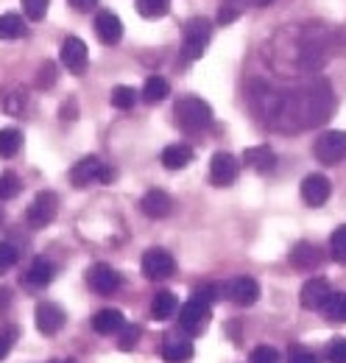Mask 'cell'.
I'll return each mask as SVG.
<instances>
[{
    "mask_svg": "<svg viewBox=\"0 0 346 363\" xmlns=\"http://www.w3.org/2000/svg\"><path fill=\"white\" fill-rule=\"evenodd\" d=\"M173 118H176V126L187 135H199L201 129H207L213 123V109L207 101L196 98V95H187V98H179L173 104Z\"/></svg>",
    "mask_w": 346,
    "mask_h": 363,
    "instance_id": "1",
    "label": "cell"
},
{
    "mask_svg": "<svg viewBox=\"0 0 346 363\" xmlns=\"http://www.w3.org/2000/svg\"><path fill=\"white\" fill-rule=\"evenodd\" d=\"M210 37H213V23H210L207 17H193V20H187V23H184V31H182V48H179L182 59H184V62L201 59L204 50H207Z\"/></svg>",
    "mask_w": 346,
    "mask_h": 363,
    "instance_id": "2",
    "label": "cell"
},
{
    "mask_svg": "<svg viewBox=\"0 0 346 363\" xmlns=\"http://www.w3.org/2000/svg\"><path fill=\"white\" fill-rule=\"evenodd\" d=\"M313 154H316V160H318L321 165H338V162H344L346 160V132L333 129V132L318 135L316 145H313Z\"/></svg>",
    "mask_w": 346,
    "mask_h": 363,
    "instance_id": "3",
    "label": "cell"
},
{
    "mask_svg": "<svg viewBox=\"0 0 346 363\" xmlns=\"http://www.w3.org/2000/svg\"><path fill=\"white\" fill-rule=\"evenodd\" d=\"M140 269H143V277H145V279L162 282V279H168V277L176 274V260H173L171 252H165V249H148V252L143 255Z\"/></svg>",
    "mask_w": 346,
    "mask_h": 363,
    "instance_id": "4",
    "label": "cell"
},
{
    "mask_svg": "<svg viewBox=\"0 0 346 363\" xmlns=\"http://www.w3.org/2000/svg\"><path fill=\"white\" fill-rule=\"evenodd\" d=\"M112 177H115V171L106 168V165H104L101 160H95V157L79 160V162L73 165V171H70L73 187H89L92 182H112Z\"/></svg>",
    "mask_w": 346,
    "mask_h": 363,
    "instance_id": "5",
    "label": "cell"
},
{
    "mask_svg": "<svg viewBox=\"0 0 346 363\" xmlns=\"http://www.w3.org/2000/svg\"><path fill=\"white\" fill-rule=\"evenodd\" d=\"M56 213H59V196L53 190H45V193L34 196V201L26 210V218L34 229H43L56 218Z\"/></svg>",
    "mask_w": 346,
    "mask_h": 363,
    "instance_id": "6",
    "label": "cell"
},
{
    "mask_svg": "<svg viewBox=\"0 0 346 363\" xmlns=\"http://www.w3.org/2000/svg\"><path fill=\"white\" fill-rule=\"evenodd\" d=\"M207 321H210V305L204 299H199V296H193L190 302H184L179 308V327L184 333H190V335L201 333L207 327Z\"/></svg>",
    "mask_w": 346,
    "mask_h": 363,
    "instance_id": "7",
    "label": "cell"
},
{
    "mask_svg": "<svg viewBox=\"0 0 346 363\" xmlns=\"http://www.w3.org/2000/svg\"><path fill=\"white\" fill-rule=\"evenodd\" d=\"M59 59H62V65L67 67V73L82 76L86 70V62H89V50H86L84 40H79V37H65L62 50H59Z\"/></svg>",
    "mask_w": 346,
    "mask_h": 363,
    "instance_id": "8",
    "label": "cell"
},
{
    "mask_svg": "<svg viewBox=\"0 0 346 363\" xmlns=\"http://www.w3.org/2000/svg\"><path fill=\"white\" fill-rule=\"evenodd\" d=\"M86 285H89L95 294L109 296V294H115V291L123 285V277L115 272L112 266H106V263H95V266L86 272Z\"/></svg>",
    "mask_w": 346,
    "mask_h": 363,
    "instance_id": "9",
    "label": "cell"
},
{
    "mask_svg": "<svg viewBox=\"0 0 346 363\" xmlns=\"http://www.w3.org/2000/svg\"><path fill=\"white\" fill-rule=\"evenodd\" d=\"M330 294H333L330 279H324V277H313V279H307V282L302 285L299 302H302V308H307V311H321V308L327 305Z\"/></svg>",
    "mask_w": 346,
    "mask_h": 363,
    "instance_id": "10",
    "label": "cell"
},
{
    "mask_svg": "<svg viewBox=\"0 0 346 363\" xmlns=\"http://www.w3.org/2000/svg\"><path fill=\"white\" fill-rule=\"evenodd\" d=\"M238 160L232 157V154H226V151H216L213 154V160H210V179L213 184L218 187H229L232 182L238 179Z\"/></svg>",
    "mask_w": 346,
    "mask_h": 363,
    "instance_id": "11",
    "label": "cell"
},
{
    "mask_svg": "<svg viewBox=\"0 0 346 363\" xmlns=\"http://www.w3.org/2000/svg\"><path fill=\"white\" fill-rule=\"evenodd\" d=\"M34 321H37V330L43 335H56L62 327H65V311L56 305V302H40L37 311H34Z\"/></svg>",
    "mask_w": 346,
    "mask_h": 363,
    "instance_id": "12",
    "label": "cell"
},
{
    "mask_svg": "<svg viewBox=\"0 0 346 363\" xmlns=\"http://www.w3.org/2000/svg\"><path fill=\"white\" fill-rule=\"evenodd\" d=\"M330 193H333V184H330V179H327L324 174H307L302 179V199L307 207H321V204H327Z\"/></svg>",
    "mask_w": 346,
    "mask_h": 363,
    "instance_id": "13",
    "label": "cell"
},
{
    "mask_svg": "<svg viewBox=\"0 0 346 363\" xmlns=\"http://www.w3.org/2000/svg\"><path fill=\"white\" fill-rule=\"evenodd\" d=\"M226 296H229L235 305H240V308L255 305L260 299L257 279H252V277H238V279H232V282L226 285Z\"/></svg>",
    "mask_w": 346,
    "mask_h": 363,
    "instance_id": "14",
    "label": "cell"
},
{
    "mask_svg": "<svg viewBox=\"0 0 346 363\" xmlns=\"http://www.w3.org/2000/svg\"><path fill=\"white\" fill-rule=\"evenodd\" d=\"M95 34H98V40L104 45H118L123 40V23H121V17L112 14V11H98V17H95Z\"/></svg>",
    "mask_w": 346,
    "mask_h": 363,
    "instance_id": "15",
    "label": "cell"
},
{
    "mask_svg": "<svg viewBox=\"0 0 346 363\" xmlns=\"http://www.w3.org/2000/svg\"><path fill=\"white\" fill-rule=\"evenodd\" d=\"M140 210H143V216H148V218H168L173 213V199L165 190H148V193L140 199Z\"/></svg>",
    "mask_w": 346,
    "mask_h": 363,
    "instance_id": "16",
    "label": "cell"
},
{
    "mask_svg": "<svg viewBox=\"0 0 346 363\" xmlns=\"http://www.w3.org/2000/svg\"><path fill=\"white\" fill-rule=\"evenodd\" d=\"M126 327V318L123 313L118 311V308H104V311H98L95 316H92V330L98 333V335H115V333H121Z\"/></svg>",
    "mask_w": 346,
    "mask_h": 363,
    "instance_id": "17",
    "label": "cell"
},
{
    "mask_svg": "<svg viewBox=\"0 0 346 363\" xmlns=\"http://www.w3.org/2000/svg\"><path fill=\"white\" fill-rule=\"evenodd\" d=\"M162 358L168 363H187L193 358V341L187 335H168L162 344Z\"/></svg>",
    "mask_w": 346,
    "mask_h": 363,
    "instance_id": "18",
    "label": "cell"
},
{
    "mask_svg": "<svg viewBox=\"0 0 346 363\" xmlns=\"http://www.w3.org/2000/svg\"><path fill=\"white\" fill-rule=\"evenodd\" d=\"M243 162H246L252 171H257V174H271V171L277 168V154H274L268 145H255V148H249V151L243 154Z\"/></svg>",
    "mask_w": 346,
    "mask_h": 363,
    "instance_id": "19",
    "label": "cell"
},
{
    "mask_svg": "<svg viewBox=\"0 0 346 363\" xmlns=\"http://www.w3.org/2000/svg\"><path fill=\"white\" fill-rule=\"evenodd\" d=\"M190 162H193V148L184 145V143H173V145H168V148L162 151V165H165L168 171H182V168H187Z\"/></svg>",
    "mask_w": 346,
    "mask_h": 363,
    "instance_id": "20",
    "label": "cell"
},
{
    "mask_svg": "<svg viewBox=\"0 0 346 363\" xmlns=\"http://www.w3.org/2000/svg\"><path fill=\"white\" fill-rule=\"evenodd\" d=\"M53 277H56V266L50 260H45V257H37L31 263V269L26 272V282L34 285V288H45V285L53 282Z\"/></svg>",
    "mask_w": 346,
    "mask_h": 363,
    "instance_id": "21",
    "label": "cell"
},
{
    "mask_svg": "<svg viewBox=\"0 0 346 363\" xmlns=\"http://www.w3.org/2000/svg\"><path fill=\"white\" fill-rule=\"evenodd\" d=\"M173 313H179V299L171 291H160L151 302V318L154 321H168Z\"/></svg>",
    "mask_w": 346,
    "mask_h": 363,
    "instance_id": "22",
    "label": "cell"
},
{
    "mask_svg": "<svg viewBox=\"0 0 346 363\" xmlns=\"http://www.w3.org/2000/svg\"><path fill=\"white\" fill-rule=\"evenodd\" d=\"M23 37H28V23L14 11L0 14V40H23Z\"/></svg>",
    "mask_w": 346,
    "mask_h": 363,
    "instance_id": "23",
    "label": "cell"
},
{
    "mask_svg": "<svg viewBox=\"0 0 346 363\" xmlns=\"http://www.w3.org/2000/svg\"><path fill=\"white\" fill-rule=\"evenodd\" d=\"M291 263L296 266V269H316L318 263H321V252H318V246H313V243H296L294 249H291Z\"/></svg>",
    "mask_w": 346,
    "mask_h": 363,
    "instance_id": "24",
    "label": "cell"
},
{
    "mask_svg": "<svg viewBox=\"0 0 346 363\" xmlns=\"http://www.w3.org/2000/svg\"><path fill=\"white\" fill-rule=\"evenodd\" d=\"M168 92H171V84H168L162 76H151V79L143 84V101H145V104H160V101L168 98Z\"/></svg>",
    "mask_w": 346,
    "mask_h": 363,
    "instance_id": "25",
    "label": "cell"
},
{
    "mask_svg": "<svg viewBox=\"0 0 346 363\" xmlns=\"http://www.w3.org/2000/svg\"><path fill=\"white\" fill-rule=\"evenodd\" d=\"M321 311H324V316L330 318V321H335V324H346V294L344 291L330 294V299H327V305H324Z\"/></svg>",
    "mask_w": 346,
    "mask_h": 363,
    "instance_id": "26",
    "label": "cell"
},
{
    "mask_svg": "<svg viewBox=\"0 0 346 363\" xmlns=\"http://www.w3.org/2000/svg\"><path fill=\"white\" fill-rule=\"evenodd\" d=\"M20 148H23L20 129H0V157H14Z\"/></svg>",
    "mask_w": 346,
    "mask_h": 363,
    "instance_id": "27",
    "label": "cell"
},
{
    "mask_svg": "<svg viewBox=\"0 0 346 363\" xmlns=\"http://www.w3.org/2000/svg\"><path fill=\"white\" fill-rule=\"evenodd\" d=\"M137 3V11L143 14V17H165L168 14V9H171V0H134Z\"/></svg>",
    "mask_w": 346,
    "mask_h": 363,
    "instance_id": "28",
    "label": "cell"
},
{
    "mask_svg": "<svg viewBox=\"0 0 346 363\" xmlns=\"http://www.w3.org/2000/svg\"><path fill=\"white\" fill-rule=\"evenodd\" d=\"M20 190H23V182H20L17 174H11V171H3V174H0V201L14 199Z\"/></svg>",
    "mask_w": 346,
    "mask_h": 363,
    "instance_id": "29",
    "label": "cell"
},
{
    "mask_svg": "<svg viewBox=\"0 0 346 363\" xmlns=\"http://www.w3.org/2000/svg\"><path fill=\"white\" fill-rule=\"evenodd\" d=\"M134 104H137V90H131L126 84H121V87L112 90V106L115 109H126L129 112Z\"/></svg>",
    "mask_w": 346,
    "mask_h": 363,
    "instance_id": "30",
    "label": "cell"
},
{
    "mask_svg": "<svg viewBox=\"0 0 346 363\" xmlns=\"http://www.w3.org/2000/svg\"><path fill=\"white\" fill-rule=\"evenodd\" d=\"M193 296H199V299H204L207 305H213L218 299H223L226 296V285H221V282H207V285H201V288H196V294Z\"/></svg>",
    "mask_w": 346,
    "mask_h": 363,
    "instance_id": "31",
    "label": "cell"
},
{
    "mask_svg": "<svg viewBox=\"0 0 346 363\" xmlns=\"http://www.w3.org/2000/svg\"><path fill=\"white\" fill-rule=\"evenodd\" d=\"M330 255L333 260L338 263H346V227H338L330 238Z\"/></svg>",
    "mask_w": 346,
    "mask_h": 363,
    "instance_id": "32",
    "label": "cell"
},
{
    "mask_svg": "<svg viewBox=\"0 0 346 363\" xmlns=\"http://www.w3.org/2000/svg\"><path fill=\"white\" fill-rule=\"evenodd\" d=\"M140 327L137 324H126L123 330H121V341H118V347L123 350V352H129V350H134L137 347V341H140Z\"/></svg>",
    "mask_w": 346,
    "mask_h": 363,
    "instance_id": "33",
    "label": "cell"
},
{
    "mask_svg": "<svg viewBox=\"0 0 346 363\" xmlns=\"http://www.w3.org/2000/svg\"><path fill=\"white\" fill-rule=\"evenodd\" d=\"M48 6H50V0H23V11L28 20H43L48 14Z\"/></svg>",
    "mask_w": 346,
    "mask_h": 363,
    "instance_id": "34",
    "label": "cell"
},
{
    "mask_svg": "<svg viewBox=\"0 0 346 363\" xmlns=\"http://www.w3.org/2000/svg\"><path fill=\"white\" fill-rule=\"evenodd\" d=\"M17 335H20V330H17V327H3V330H0V361L11 352V347H14Z\"/></svg>",
    "mask_w": 346,
    "mask_h": 363,
    "instance_id": "35",
    "label": "cell"
},
{
    "mask_svg": "<svg viewBox=\"0 0 346 363\" xmlns=\"http://www.w3.org/2000/svg\"><path fill=\"white\" fill-rule=\"evenodd\" d=\"M288 363H318V358H316V352H310L307 347H291L288 350V358H285Z\"/></svg>",
    "mask_w": 346,
    "mask_h": 363,
    "instance_id": "36",
    "label": "cell"
},
{
    "mask_svg": "<svg viewBox=\"0 0 346 363\" xmlns=\"http://www.w3.org/2000/svg\"><path fill=\"white\" fill-rule=\"evenodd\" d=\"M249 363H279V352L274 347H257L249 355Z\"/></svg>",
    "mask_w": 346,
    "mask_h": 363,
    "instance_id": "37",
    "label": "cell"
},
{
    "mask_svg": "<svg viewBox=\"0 0 346 363\" xmlns=\"http://www.w3.org/2000/svg\"><path fill=\"white\" fill-rule=\"evenodd\" d=\"M17 263V249L11 243H0V274H6Z\"/></svg>",
    "mask_w": 346,
    "mask_h": 363,
    "instance_id": "38",
    "label": "cell"
},
{
    "mask_svg": "<svg viewBox=\"0 0 346 363\" xmlns=\"http://www.w3.org/2000/svg\"><path fill=\"white\" fill-rule=\"evenodd\" d=\"M327 358H330V363H346V338H335L327 347Z\"/></svg>",
    "mask_w": 346,
    "mask_h": 363,
    "instance_id": "39",
    "label": "cell"
},
{
    "mask_svg": "<svg viewBox=\"0 0 346 363\" xmlns=\"http://www.w3.org/2000/svg\"><path fill=\"white\" fill-rule=\"evenodd\" d=\"M238 17H240V9H235L232 3H223L221 11H218V26H229V23H235Z\"/></svg>",
    "mask_w": 346,
    "mask_h": 363,
    "instance_id": "40",
    "label": "cell"
},
{
    "mask_svg": "<svg viewBox=\"0 0 346 363\" xmlns=\"http://www.w3.org/2000/svg\"><path fill=\"white\" fill-rule=\"evenodd\" d=\"M53 73H56V67H53V65H50V62H45L43 67H40V73H37V84H40V87H50V84H53Z\"/></svg>",
    "mask_w": 346,
    "mask_h": 363,
    "instance_id": "41",
    "label": "cell"
},
{
    "mask_svg": "<svg viewBox=\"0 0 346 363\" xmlns=\"http://www.w3.org/2000/svg\"><path fill=\"white\" fill-rule=\"evenodd\" d=\"M67 3H70L76 11H92V9L98 6V0H67Z\"/></svg>",
    "mask_w": 346,
    "mask_h": 363,
    "instance_id": "42",
    "label": "cell"
},
{
    "mask_svg": "<svg viewBox=\"0 0 346 363\" xmlns=\"http://www.w3.org/2000/svg\"><path fill=\"white\" fill-rule=\"evenodd\" d=\"M11 305V291L9 288H0V313H6Z\"/></svg>",
    "mask_w": 346,
    "mask_h": 363,
    "instance_id": "43",
    "label": "cell"
},
{
    "mask_svg": "<svg viewBox=\"0 0 346 363\" xmlns=\"http://www.w3.org/2000/svg\"><path fill=\"white\" fill-rule=\"evenodd\" d=\"M252 3H255V6H271L274 0H252Z\"/></svg>",
    "mask_w": 346,
    "mask_h": 363,
    "instance_id": "44",
    "label": "cell"
},
{
    "mask_svg": "<svg viewBox=\"0 0 346 363\" xmlns=\"http://www.w3.org/2000/svg\"><path fill=\"white\" fill-rule=\"evenodd\" d=\"M0 224H3V210H0Z\"/></svg>",
    "mask_w": 346,
    "mask_h": 363,
    "instance_id": "45",
    "label": "cell"
}]
</instances>
